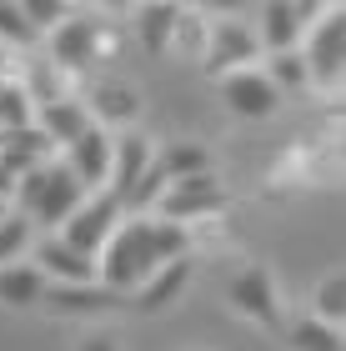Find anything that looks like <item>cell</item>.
I'll return each mask as SVG.
<instances>
[{"instance_id": "obj_21", "label": "cell", "mask_w": 346, "mask_h": 351, "mask_svg": "<svg viewBox=\"0 0 346 351\" xmlns=\"http://www.w3.org/2000/svg\"><path fill=\"white\" fill-rule=\"evenodd\" d=\"M156 171H161L166 181H181V176L211 171V156H206V146H196V141H171V146H161V156H156Z\"/></svg>"}, {"instance_id": "obj_7", "label": "cell", "mask_w": 346, "mask_h": 351, "mask_svg": "<svg viewBox=\"0 0 346 351\" xmlns=\"http://www.w3.org/2000/svg\"><path fill=\"white\" fill-rule=\"evenodd\" d=\"M221 101L241 121H271L281 110V90L266 81L261 66H241V71H226L221 75Z\"/></svg>"}, {"instance_id": "obj_4", "label": "cell", "mask_w": 346, "mask_h": 351, "mask_svg": "<svg viewBox=\"0 0 346 351\" xmlns=\"http://www.w3.org/2000/svg\"><path fill=\"white\" fill-rule=\"evenodd\" d=\"M121 216H125V206L111 196V191H86V201L66 216V226H60L55 236H60V241H71L75 251H86V256H96V251L106 246V236L116 231Z\"/></svg>"}, {"instance_id": "obj_3", "label": "cell", "mask_w": 346, "mask_h": 351, "mask_svg": "<svg viewBox=\"0 0 346 351\" xmlns=\"http://www.w3.org/2000/svg\"><path fill=\"white\" fill-rule=\"evenodd\" d=\"M306 71H311V86H341V66H346V15H341V0L336 5H326L317 21L306 30Z\"/></svg>"}, {"instance_id": "obj_22", "label": "cell", "mask_w": 346, "mask_h": 351, "mask_svg": "<svg viewBox=\"0 0 346 351\" xmlns=\"http://www.w3.org/2000/svg\"><path fill=\"white\" fill-rule=\"evenodd\" d=\"M36 221H30L25 211H5L0 216V266L5 261H25L30 246H36Z\"/></svg>"}, {"instance_id": "obj_28", "label": "cell", "mask_w": 346, "mask_h": 351, "mask_svg": "<svg viewBox=\"0 0 346 351\" xmlns=\"http://www.w3.org/2000/svg\"><path fill=\"white\" fill-rule=\"evenodd\" d=\"M96 5H101V10H111V15H131L140 0H96Z\"/></svg>"}, {"instance_id": "obj_12", "label": "cell", "mask_w": 346, "mask_h": 351, "mask_svg": "<svg viewBox=\"0 0 346 351\" xmlns=\"http://www.w3.org/2000/svg\"><path fill=\"white\" fill-rule=\"evenodd\" d=\"M30 121L40 125V136L51 141V146L66 151L71 141L90 125V110H86V101H75V95H51V101L36 106V116H30Z\"/></svg>"}, {"instance_id": "obj_6", "label": "cell", "mask_w": 346, "mask_h": 351, "mask_svg": "<svg viewBox=\"0 0 346 351\" xmlns=\"http://www.w3.org/2000/svg\"><path fill=\"white\" fill-rule=\"evenodd\" d=\"M156 206H161V216L166 221H196V216H216L226 206V191L221 181H216L211 171H201V176H181V181H166L161 186V196H156Z\"/></svg>"}, {"instance_id": "obj_15", "label": "cell", "mask_w": 346, "mask_h": 351, "mask_svg": "<svg viewBox=\"0 0 346 351\" xmlns=\"http://www.w3.org/2000/svg\"><path fill=\"white\" fill-rule=\"evenodd\" d=\"M256 40H261V51H291L296 40H301V10H296V0H261V15H256Z\"/></svg>"}, {"instance_id": "obj_23", "label": "cell", "mask_w": 346, "mask_h": 351, "mask_svg": "<svg viewBox=\"0 0 346 351\" xmlns=\"http://www.w3.org/2000/svg\"><path fill=\"white\" fill-rule=\"evenodd\" d=\"M291 351H346L341 326L321 322V316H306V322L291 326Z\"/></svg>"}, {"instance_id": "obj_29", "label": "cell", "mask_w": 346, "mask_h": 351, "mask_svg": "<svg viewBox=\"0 0 346 351\" xmlns=\"http://www.w3.org/2000/svg\"><path fill=\"white\" fill-rule=\"evenodd\" d=\"M5 75H10V66H5V45H0V81H5Z\"/></svg>"}, {"instance_id": "obj_13", "label": "cell", "mask_w": 346, "mask_h": 351, "mask_svg": "<svg viewBox=\"0 0 346 351\" xmlns=\"http://www.w3.org/2000/svg\"><path fill=\"white\" fill-rule=\"evenodd\" d=\"M156 161V146L146 136H116V151H111V181H106V191H111L116 201H125L131 191L140 186V176L151 171Z\"/></svg>"}, {"instance_id": "obj_10", "label": "cell", "mask_w": 346, "mask_h": 351, "mask_svg": "<svg viewBox=\"0 0 346 351\" xmlns=\"http://www.w3.org/2000/svg\"><path fill=\"white\" fill-rule=\"evenodd\" d=\"M30 261L40 266L45 281H96V256L75 251L71 241H60L55 231L36 236V246H30Z\"/></svg>"}, {"instance_id": "obj_18", "label": "cell", "mask_w": 346, "mask_h": 351, "mask_svg": "<svg viewBox=\"0 0 346 351\" xmlns=\"http://www.w3.org/2000/svg\"><path fill=\"white\" fill-rule=\"evenodd\" d=\"M45 276L36 261H5L0 266V306H40Z\"/></svg>"}, {"instance_id": "obj_24", "label": "cell", "mask_w": 346, "mask_h": 351, "mask_svg": "<svg viewBox=\"0 0 346 351\" xmlns=\"http://www.w3.org/2000/svg\"><path fill=\"white\" fill-rule=\"evenodd\" d=\"M36 40H40V30L25 21V10L15 0H0V45L5 51H30Z\"/></svg>"}, {"instance_id": "obj_11", "label": "cell", "mask_w": 346, "mask_h": 351, "mask_svg": "<svg viewBox=\"0 0 346 351\" xmlns=\"http://www.w3.org/2000/svg\"><path fill=\"white\" fill-rule=\"evenodd\" d=\"M40 301L60 316H96V311L121 306V291H111V286H101V281H45Z\"/></svg>"}, {"instance_id": "obj_26", "label": "cell", "mask_w": 346, "mask_h": 351, "mask_svg": "<svg viewBox=\"0 0 346 351\" xmlns=\"http://www.w3.org/2000/svg\"><path fill=\"white\" fill-rule=\"evenodd\" d=\"M15 5L25 10V21L36 25L40 36H45V30H51V25H60V21H66V15H71V0H15Z\"/></svg>"}, {"instance_id": "obj_2", "label": "cell", "mask_w": 346, "mask_h": 351, "mask_svg": "<svg viewBox=\"0 0 346 351\" xmlns=\"http://www.w3.org/2000/svg\"><path fill=\"white\" fill-rule=\"evenodd\" d=\"M261 56V40L241 15H211L206 25V45H201V71L211 75H226V71H241V66H256Z\"/></svg>"}, {"instance_id": "obj_5", "label": "cell", "mask_w": 346, "mask_h": 351, "mask_svg": "<svg viewBox=\"0 0 346 351\" xmlns=\"http://www.w3.org/2000/svg\"><path fill=\"white\" fill-rule=\"evenodd\" d=\"M101 36H106V25L96 21V15H66L60 25L45 30L51 66H60V71H86V66H96Z\"/></svg>"}, {"instance_id": "obj_19", "label": "cell", "mask_w": 346, "mask_h": 351, "mask_svg": "<svg viewBox=\"0 0 346 351\" xmlns=\"http://www.w3.org/2000/svg\"><path fill=\"white\" fill-rule=\"evenodd\" d=\"M231 301H236V306H241L246 316L266 322V326L276 322V291H271V276H266V271H246V276H236Z\"/></svg>"}, {"instance_id": "obj_17", "label": "cell", "mask_w": 346, "mask_h": 351, "mask_svg": "<svg viewBox=\"0 0 346 351\" xmlns=\"http://www.w3.org/2000/svg\"><path fill=\"white\" fill-rule=\"evenodd\" d=\"M86 110H90V121H96V125H125V121L140 116V90L121 86V81H101L96 90H90Z\"/></svg>"}, {"instance_id": "obj_9", "label": "cell", "mask_w": 346, "mask_h": 351, "mask_svg": "<svg viewBox=\"0 0 346 351\" xmlns=\"http://www.w3.org/2000/svg\"><path fill=\"white\" fill-rule=\"evenodd\" d=\"M111 151H116V136L90 121L86 131L66 146V166H71V176L86 191H106V181H111Z\"/></svg>"}, {"instance_id": "obj_30", "label": "cell", "mask_w": 346, "mask_h": 351, "mask_svg": "<svg viewBox=\"0 0 346 351\" xmlns=\"http://www.w3.org/2000/svg\"><path fill=\"white\" fill-rule=\"evenodd\" d=\"M5 211H10V201H5V196H0V216H5Z\"/></svg>"}, {"instance_id": "obj_1", "label": "cell", "mask_w": 346, "mask_h": 351, "mask_svg": "<svg viewBox=\"0 0 346 351\" xmlns=\"http://www.w3.org/2000/svg\"><path fill=\"white\" fill-rule=\"evenodd\" d=\"M186 246H191V231H186L181 221L131 211V216L116 221V231L106 236V246L96 251V281L125 296V291H136L161 261L186 256Z\"/></svg>"}, {"instance_id": "obj_27", "label": "cell", "mask_w": 346, "mask_h": 351, "mask_svg": "<svg viewBox=\"0 0 346 351\" xmlns=\"http://www.w3.org/2000/svg\"><path fill=\"white\" fill-rule=\"evenodd\" d=\"M246 5L251 0H201V15H206V21L211 15H246Z\"/></svg>"}, {"instance_id": "obj_20", "label": "cell", "mask_w": 346, "mask_h": 351, "mask_svg": "<svg viewBox=\"0 0 346 351\" xmlns=\"http://www.w3.org/2000/svg\"><path fill=\"white\" fill-rule=\"evenodd\" d=\"M266 81H271L281 95L286 90H306L311 86V71H306V56H301V45H291V51H266Z\"/></svg>"}, {"instance_id": "obj_25", "label": "cell", "mask_w": 346, "mask_h": 351, "mask_svg": "<svg viewBox=\"0 0 346 351\" xmlns=\"http://www.w3.org/2000/svg\"><path fill=\"white\" fill-rule=\"evenodd\" d=\"M317 316H321V322H332V326H341V316H346V281H341V271L321 281V291H317Z\"/></svg>"}, {"instance_id": "obj_14", "label": "cell", "mask_w": 346, "mask_h": 351, "mask_svg": "<svg viewBox=\"0 0 346 351\" xmlns=\"http://www.w3.org/2000/svg\"><path fill=\"white\" fill-rule=\"evenodd\" d=\"M186 286H191V256H171V261L156 266L131 296H136V306H140V311H166L171 301L186 291Z\"/></svg>"}, {"instance_id": "obj_8", "label": "cell", "mask_w": 346, "mask_h": 351, "mask_svg": "<svg viewBox=\"0 0 346 351\" xmlns=\"http://www.w3.org/2000/svg\"><path fill=\"white\" fill-rule=\"evenodd\" d=\"M86 201V186L71 176L66 161H45V181H40V196L36 206H30V221H36V231H60L66 226V216L75 211V206Z\"/></svg>"}, {"instance_id": "obj_16", "label": "cell", "mask_w": 346, "mask_h": 351, "mask_svg": "<svg viewBox=\"0 0 346 351\" xmlns=\"http://www.w3.org/2000/svg\"><path fill=\"white\" fill-rule=\"evenodd\" d=\"M176 15H181L176 0H140V5L131 10V30H136V40L146 45L151 56L171 51V36H176Z\"/></svg>"}]
</instances>
